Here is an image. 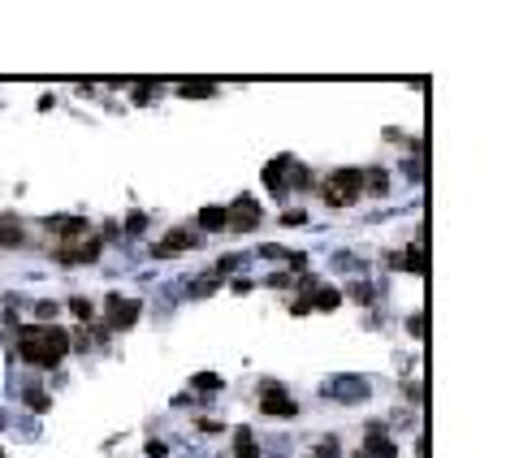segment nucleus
Segmentation results:
<instances>
[{"label": "nucleus", "instance_id": "obj_1", "mask_svg": "<svg viewBox=\"0 0 519 458\" xmlns=\"http://www.w3.org/2000/svg\"><path fill=\"white\" fill-rule=\"evenodd\" d=\"M18 355L30 368H57L70 355V333L61 324H26L18 333Z\"/></svg>", "mask_w": 519, "mask_h": 458}, {"label": "nucleus", "instance_id": "obj_7", "mask_svg": "<svg viewBox=\"0 0 519 458\" xmlns=\"http://www.w3.org/2000/svg\"><path fill=\"white\" fill-rule=\"evenodd\" d=\"M260 411H264V415H282V419H295V415H299V402L286 398L282 389H268V394L260 398Z\"/></svg>", "mask_w": 519, "mask_h": 458}, {"label": "nucleus", "instance_id": "obj_8", "mask_svg": "<svg viewBox=\"0 0 519 458\" xmlns=\"http://www.w3.org/2000/svg\"><path fill=\"white\" fill-rule=\"evenodd\" d=\"M190 242H195V238H190V229H169V234L156 242V255H160V259H173V255L190 251Z\"/></svg>", "mask_w": 519, "mask_h": 458}, {"label": "nucleus", "instance_id": "obj_15", "mask_svg": "<svg viewBox=\"0 0 519 458\" xmlns=\"http://www.w3.org/2000/svg\"><path fill=\"white\" fill-rule=\"evenodd\" d=\"M190 385L199 389V394H217V389H221V376H213V372H199V376H195Z\"/></svg>", "mask_w": 519, "mask_h": 458}, {"label": "nucleus", "instance_id": "obj_28", "mask_svg": "<svg viewBox=\"0 0 519 458\" xmlns=\"http://www.w3.org/2000/svg\"><path fill=\"white\" fill-rule=\"evenodd\" d=\"M0 458H5V450H0Z\"/></svg>", "mask_w": 519, "mask_h": 458}, {"label": "nucleus", "instance_id": "obj_3", "mask_svg": "<svg viewBox=\"0 0 519 458\" xmlns=\"http://www.w3.org/2000/svg\"><path fill=\"white\" fill-rule=\"evenodd\" d=\"M104 251V242L100 238H87V242H65V247H57V264H95Z\"/></svg>", "mask_w": 519, "mask_h": 458}, {"label": "nucleus", "instance_id": "obj_16", "mask_svg": "<svg viewBox=\"0 0 519 458\" xmlns=\"http://www.w3.org/2000/svg\"><path fill=\"white\" fill-rule=\"evenodd\" d=\"M26 406H30V411H48V394H43L39 385H30V389H26Z\"/></svg>", "mask_w": 519, "mask_h": 458}, {"label": "nucleus", "instance_id": "obj_20", "mask_svg": "<svg viewBox=\"0 0 519 458\" xmlns=\"http://www.w3.org/2000/svg\"><path fill=\"white\" fill-rule=\"evenodd\" d=\"M217 290V277H199V281H195V294H213Z\"/></svg>", "mask_w": 519, "mask_h": 458}, {"label": "nucleus", "instance_id": "obj_10", "mask_svg": "<svg viewBox=\"0 0 519 458\" xmlns=\"http://www.w3.org/2000/svg\"><path fill=\"white\" fill-rule=\"evenodd\" d=\"M290 165H295V160H290V156H277V160H273V165L264 169V186H268L273 195H286V182H282V173H286Z\"/></svg>", "mask_w": 519, "mask_h": 458}, {"label": "nucleus", "instance_id": "obj_14", "mask_svg": "<svg viewBox=\"0 0 519 458\" xmlns=\"http://www.w3.org/2000/svg\"><path fill=\"white\" fill-rule=\"evenodd\" d=\"M177 95H182V100H208V95H217V87L213 83H182Z\"/></svg>", "mask_w": 519, "mask_h": 458}, {"label": "nucleus", "instance_id": "obj_19", "mask_svg": "<svg viewBox=\"0 0 519 458\" xmlns=\"http://www.w3.org/2000/svg\"><path fill=\"white\" fill-rule=\"evenodd\" d=\"M303 221H307V212H303V208H290L286 217H282V225H290V229H295V225H303Z\"/></svg>", "mask_w": 519, "mask_h": 458}, {"label": "nucleus", "instance_id": "obj_12", "mask_svg": "<svg viewBox=\"0 0 519 458\" xmlns=\"http://www.w3.org/2000/svg\"><path fill=\"white\" fill-rule=\"evenodd\" d=\"M234 458H260L255 432H251V428H238V432H234Z\"/></svg>", "mask_w": 519, "mask_h": 458}, {"label": "nucleus", "instance_id": "obj_21", "mask_svg": "<svg viewBox=\"0 0 519 458\" xmlns=\"http://www.w3.org/2000/svg\"><path fill=\"white\" fill-rule=\"evenodd\" d=\"M35 312H39V320H57V312H61V307H57V303H39Z\"/></svg>", "mask_w": 519, "mask_h": 458}, {"label": "nucleus", "instance_id": "obj_18", "mask_svg": "<svg viewBox=\"0 0 519 458\" xmlns=\"http://www.w3.org/2000/svg\"><path fill=\"white\" fill-rule=\"evenodd\" d=\"M126 229H130V234H143V229H148V217H143V212H130V217H126Z\"/></svg>", "mask_w": 519, "mask_h": 458}, {"label": "nucleus", "instance_id": "obj_5", "mask_svg": "<svg viewBox=\"0 0 519 458\" xmlns=\"http://www.w3.org/2000/svg\"><path fill=\"white\" fill-rule=\"evenodd\" d=\"M360 458H398V446L385 437L381 424H372L368 437H364V446H360Z\"/></svg>", "mask_w": 519, "mask_h": 458}, {"label": "nucleus", "instance_id": "obj_13", "mask_svg": "<svg viewBox=\"0 0 519 458\" xmlns=\"http://www.w3.org/2000/svg\"><path fill=\"white\" fill-rule=\"evenodd\" d=\"M199 225L204 229H230V208H204L199 212Z\"/></svg>", "mask_w": 519, "mask_h": 458}, {"label": "nucleus", "instance_id": "obj_9", "mask_svg": "<svg viewBox=\"0 0 519 458\" xmlns=\"http://www.w3.org/2000/svg\"><path fill=\"white\" fill-rule=\"evenodd\" d=\"M43 225H48V229H57V234H65V238L87 234V221H83V217H43Z\"/></svg>", "mask_w": 519, "mask_h": 458}, {"label": "nucleus", "instance_id": "obj_27", "mask_svg": "<svg viewBox=\"0 0 519 458\" xmlns=\"http://www.w3.org/2000/svg\"><path fill=\"white\" fill-rule=\"evenodd\" d=\"M148 458H165V446H160V441H152V446H148Z\"/></svg>", "mask_w": 519, "mask_h": 458}, {"label": "nucleus", "instance_id": "obj_17", "mask_svg": "<svg viewBox=\"0 0 519 458\" xmlns=\"http://www.w3.org/2000/svg\"><path fill=\"white\" fill-rule=\"evenodd\" d=\"M70 312H74V316H78V320H83V324H87V320H91V316H95V307H91V303H87V299H70Z\"/></svg>", "mask_w": 519, "mask_h": 458}, {"label": "nucleus", "instance_id": "obj_2", "mask_svg": "<svg viewBox=\"0 0 519 458\" xmlns=\"http://www.w3.org/2000/svg\"><path fill=\"white\" fill-rule=\"evenodd\" d=\"M360 195H364L360 169H337V173L329 177V186H324V203H329V208H351Z\"/></svg>", "mask_w": 519, "mask_h": 458}, {"label": "nucleus", "instance_id": "obj_23", "mask_svg": "<svg viewBox=\"0 0 519 458\" xmlns=\"http://www.w3.org/2000/svg\"><path fill=\"white\" fill-rule=\"evenodd\" d=\"M320 458H337V441H333V437L320 441Z\"/></svg>", "mask_w": 519, "mask_h": 458}, {"label": "nucleus", "instance_id": "obj_22", "mask_svg": "<svg viewBox=\"0 0 519 458\" xmlns=\"http://www.w3.org/2000/svg\"><path fill=\"white\" fill-rule=\"evenodd\" d=\"M152 100V83H143V87H135V104H148Z\"/></svg>", "mask_w": 519, "mask_h": 458}, {"label": "nucleus", "instance_id": "obj_25", "mask_svg": "<svg viewBox=\"0 0 519 458\" xmlns=\"http://www.w3.org/2000/svg\"><path fill=\"white\" fill-rule=\"evenodd\" d=\"M351 299H360V303H368V299H372V290H368V286H355V290H351Z\"/></svg>", "mask_w": 519, "mask_h": 458}, {"label": "nucleus", "instance_id": "obj_4", "mask_svg": "<svg viewBox=\"0 0 519 458\" xmlns=\"http://www.w3.org/2000/svg\"><path fill=\"white\" fill-rule=\"evenodd\" d=\"M260 221H264V212L255 208L251 195H238L234 208H230V229H238V234H247V229H255Z\"/></svg>", "mask_w": 519, "mask_h": 458}, {"label": "nucleus", "instance_id": "obj_24", "mask_svg": "<svg viewBox=\"0 0 519 458\" xmlns=\"http://www.w3.org/2000/svg\"><path fill=\"white\" fill-rule=\"evenodd\" d=\"M255 290V281H247V277H238V281H234V294H251Z\"/></svg>", "mask_w": 519, "mask_h": 458}, {"label": "nucleus", "instance_id": "obj_11", "mask_svg": "<svg viewBox=\"0 0 519 458\" xmlns=\"http://www.w3.org/2000/svg\"><path fill=\"white\" fill-rule=\"evenodd\" d=\"M360 177H364V190L377 195V199L389 190V173H385V169H360Z\"/></svg>", "mask_w": 519, "mask_h": 458}, {"label": "nucleus", "instance_id": "obj_6", "mask_svg": "<svg viewBox=\"0 0 519 458\" xmlns=\"http://www.w3.org/2000/svg\"><path fill=\"white\" fill-rule=\"evenodd\" d=\"M139 312H143V307H139L135 299H121V294H108V324H112V329H130V324L139 320Z\"/></svg>", "mask_w": 519, "mask_h": 458}, {"label": "nucleus", "instance_id": "obj_26", "mask_svg": "<svg viewBox=\"0 0 519 458\" xmlns=\"http://www.w3.org/2000/svg\"><path fill=\"white\" fill-rule=\"evenodd\" d=\"M407 329H411V337H420V333H424V316H411Z\"/></svg>", "mask_w": 519, "mask_h": 458}]
</instances>
